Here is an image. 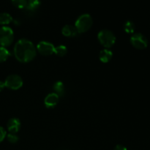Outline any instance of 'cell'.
<instances>
[{
	"label": "cell",
	"mask_w": 150,
	"mask_h": 150,
	"mask_svg": "<svg viewBox=\"0 0 150 150\" xmlns=\"http://www.w3.org/2000/svg\"><path fill=\"white\" fill-rule=\"evenodd\" d=\"M36 54L37 51L35 45L28 40H19L15 45V57L21 62H29L35 59Z\"/></svg>",
	"instance_id": "obj_1"
},
{
	"label": "cell",
	"mask_w": 150,
	"mask_h": 150,
	"mask_svg": "<svg viewBox=\"0 0 150 150\" xmlns=\"http://www.w3.org/2000/svg\"><path fill=\"white\" fill-rule=\"evenodd\" d=\"M93 24V20L90 15L83 14L78 18L76 21L75 27L79 33H83L90 29Z\"/></svg>",
	"instance_id": "obj_2"
},
{
	"label": "cell",
	"mask_w": 150,
	"mask_h": 150,
	"mask_svg": "<svg viewBox=\"0 0 150 150\" xmlns=\"http://www.w3.org/2000/svg\"><path fill=\"white\" fill-rule=\"evenodd\" d=\"M98 40L102 45L105 48H111L116 42V37L111 31L108 29H103L98 33Z\"/></svg>",
	"instance_id": "obj_3"
},
{
	"label": "cell",
	"mask_w": 150,
	"mask_h": 150,
	"mask_svg": "<svg viewBox=\"0 0 150 150\" xmlns=\"http://www.w3.org/2000/svg\"><path fill=\"white\" fill-rule=\"evenodd\" d=\"M14 40V33L11 28L2 26L0 28V45L2 47L11 45Z\"/></svg>",
	"instance_id": "obj_4"
},
{
	"label": "cell",
	"mask_w": 150,
	"mask_h": 150,
	"mask_svg": "<svg viewBox=\"0 0 150 150\" xmlns=\"http://www.w3.org/2000/svg\"><path fill=\"white\" fill-rule=\"evenodd\" d=\"M5 87L13 90H17L23 86V80L18 75H10L4 81Z\"/></svg>",
	"instance_id": "obj_5"
},
{
	"label": "cell",
	"mask_w": 150,
	"mask_h": 150,
	"mask_svg": "<svg viewBox=\"0 0 150 150\" xmlns=\"http://www.w3.org/2000/svg\"><path fill=\"white\" fill-rule=\"evenodd\" d=\"M130 42L134 48L137 49H144L148 45V40L142 34L136 33L132 35Z\"/></svg>",
	"instance_id": "obj_6"
},
{
	"label": "cell",
	"mask_w": 150,
	"mask_h": 150,
	"mask_svg": "<svg viewBox=\"0 0 150 150\" xmlns=\"http://www.w3.org/2000/svg\"><path fill=\"white\" fill-rule=\"evenodd\" d=\"M37 49L42 55L50 56L54 54L55 47L51 42H46V41H41L38 44Z\"/></svg>",
	"instance_id": "obj_7"
},
{
	"label": "cell",
	"mask_w": 150,
	"mask_h": 150,
	"mask_svg": "<svg viewBox=\"0 0 150 150\" xmlns=\"http://www.w3.org/2000/svg\"><path fill=\"white\" fill-rule=\"evenodd\" d=\"M59 96L56 93H50L45 97L44 103L48 108H53L57 105L59 102Z\"/></svg>",
	"instance_id": "obj_8"
},
{
	"label": "cell",
	"mask_w": 150,
	"mask_h": 150,
	"mask_svg": "<svg viewBox=\"0 0 150 150\" xmlns=\"http://www.w3.org/2000/svg\"><path fill=\"white\" fill-rule=\"evenodd\" d=\"M7 130L10 132V133H14L19 131L21 128V122L17 118H11L8 121L7 124Z\"/></svg>",
	"instance_id": "obj_9"
},
{
	"label": "cell",
	"mask_w": 150,
	"mask_h": 150,
	"mask_svg": "<svg viewBox=\"0 0 150 150\" xmlns=\"http://www.w3.org/2000/svg\"><path fill=\"white\" fill-rule=\"evenodd\" d=\"M62 32L64 36L68 37V38L76 36L77 34L79 33L76 28L72 25H65L62 29Z\"/></svg>",
	"instance_id": "obj_10"
},
{
	"label": "cell",
	"mask_w": 150,
	"mask_h": 150,
	"mask_svg": "<svg viewBox=\"0 0 150 150\" xmlns=\"http://www.w3.org/2000/svg\"><path fill=\"white\" fill-rule=\"evenodd\" d=\"M113 57V54L111 51L108 50V48L102 50L99 54V58L100 61L103 63H107Z\"/></svg>",
	"instance_id": "obj_11"
},
{
	"label": "cell",
	"mask_w": 150,
	"mask_h": 150,
	"mask_svg": "<svg viewBox=\"0 0 150 150\" xmlns=\"http://www.w3.org/2000/svg\"><path fill=\"white\" fill-rule=\"evenodd\" d=\"M13 21V18L9 13H0V25L9 24Z\"/></svg>",
	"instance_id": "obj_12"
},
{
	"label": "cell",
	"mask_w": 150,
	"mask_h": 150,
	"mask_svg": "<svg viewBox=\"0 0 150 150\" xmlns=\"http://www.w3.org/2000/svg\"><path fill=\"white\" fill-rule=\"evenodd\" d=\"M40 5V0H27L26 8L30 11H35Z\"/></svg>",
	"instance_id": "obj_13"
},
{
	"label": "cell",
	"mask_w": 150,
	"mask_h": 150,
	"mask_svg": "<svg viewBox=\"0 0 150 150\" xmlns=\"http://www.w3.org/2000/svg\"><path fill=\"white\" fill-rule=\"evenodd\" d=\"M54 90L55 91L56 94H57L59 96V95H62L64 92V83L62 81L56 82L54 85Z\"/></svg>",
	"instance_id": "obj_14"
},
{
	"label": "cell",
	"mask_w": 150,
	"mask_h": 150,
	"mask_svg": "<svg viewBox=\"0 0 150 150\" xmlns=\"http://www.w3.org/2000/svg\"><path fill=\"white\" fill-rule=\"evenodd\" d=\"M67 53V47L64 46L63 45H60L59 46L55 47V49H54V54L56 55L59 56V57H64V55H66V54Z\"/></svg>",
	"instance_id": "obj_15"
},
{
	"label": "cell",
	"mask_w": 150,
	"mask_h": 150,
	"mask_svg": "<svg viewBox=\"0 0 150 150\" xmlns=\"http://www.w3.org/2000/svg\"><path fill=\"white\" fill-rule=\"evenodd\" d=\"M10 52L5 47L0 46V63L4 62L8 59Z\"/></svg>",
	"instance_id": "obj_16"
},
{
	"label": "cell",
	"mask_w": 150,
	"mask_h": 150,
	"mask_svg": "<svg viewBox=\"0 0 150 150\" xmlns=\"http://www.w3.org/2000/svg\"><path fill=\"white\" fill-rule=\"evenodd\" d=\"M124 29L125 31V32L129 34L133 33L135 30V24L130 21H127L125 22L124 25Z\"/></svg>",
	"instance_id": "obj_17"
},
{
	"label": "cell",
	"mask_w": 150,
	"mask_h": 150,
	"mask_svg": "<svg viewBox=\"0 0 150 150\" xmlns=\"http://www.w3.org/2000/svg\"><path fill=\"white\" fill-rule=\"evenodd\" d=\"M11 1L13 5L18 9L26 8L27 4V0H11Z\"/></svg>",
	"instance_id": "obj_18"
},
{
	"label": "cell",
	"mask_w": 150,
	"mask_h": 150,
	"mask_svg": "<svg viewBox=\"0 0 150 150\" xmlns=\"http://www.w3.org/2000/svg\"><path fill=\"white\" fill-rule=\"evenodd\" d=\"M7 138L8 142L12 144L16 143V142H18V139H19L18 136L17 135L14 134V133H9V134L7 136Z\"/></svg>",
	"instance_id": "obj_19"
},
{
	"label": "cell",
	"mask_w": 150,
	"mask_h": 150,
	"mask_svg": "<svg viewBox=\"0 0 150 150\" xmlns=\"http://www.w3.org/2000/svg\"><path fill=\"white\" fill-rule=\"evenodd\" d=\"M6 131L2 127H0V143L3 142L4 139L6 137Z\"/></svg>",
	"instance_id": "obj_20"
},
{
	"label": "cell",
	"mask_w": 150,
	"mask_h": 150,
	"mask_svg": "<svg viewBox=\"0 0 150 150\" xmlns=\"http://www.w3.org/2000/svg\"><path fill=\"white\" fill-rule=\"evenodd\" d=\"M114 150H127V148H126L125 146H123V145L118 144L115 146Z\"/></svg>",
	"instance_id": "obj_21"
},
{
	"label": "cell",
	"mask_w": 150,
	"mask_h": 150,
	"mask_svg": "<svg viewBox=\"0 0 150 150\" xmlns=\"http://www.w3.org/2000/svg\"><path fill=\"white\" fill-rule=\"evenodd\" d=\"M5 87V84H4V82L0 81V92L2 91L4 89V88Z\"/></svg>",
	"instance_id": "obj_22"
}]
</instances>
